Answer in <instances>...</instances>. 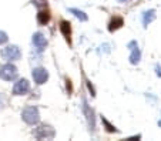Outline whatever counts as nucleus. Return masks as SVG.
Masks as SVG:
<instances>
[{
    "label": "nucleus",
    "mask_w": 161,
    "mask_h": 141,
    "mask_svg": "<svg viewBox=\"0 0 161 141\" xmlns=\"http://www.w3.org/2000/svg\"><path fill=\"white\" fill-rule=\"evenodd\" d=\"M21 118L25 121L26 124L29 126H34L40 121V113H39V108L36 106H27L21 110Z\"/></svg>",
    "instance_id": "nucleus-1"
},
{
    "label": "nucleus",
    "mask_w": 161,
    "mask_h": 141,
    "mask_svg": "<svg viewBox=\"0 0 161 141\" xmlns=\"http://www.w3.org/2000/svg\"><path fill=\"white\" fill-rule=\"evenodd\" d=\"M19 76V71H17V67L12 63H6V64L0 66V79L4 80V81H13L16 80Z\"/></svg>",
    "instance_id": "nucleus-2"
},
{
    "label": "nucleus",
    "mask_w": 161,
    "mask_h": 141,
    "mask_svg": "<svg viewBox=\"0 0 161 141\" xmlns=\"http://www.w3.org/2000/svg\"><path fill=\"white\" fill-rule=\"evenodd\" d=\"M0 56H2V58L3 60H6V62H17L19 58L21 57V53H20V49H19L17 46H14V44H12V46H6L2 52H0Z\"/></svg>",
    "instance_id": "nucleus-3"
},
{
    "label": "nucleus",
    "mask_w": 161,
    "mask_h": 141,
    "mask_svg": "<svg viewBox=\"0 0 161 141\" xmlns=\"http://www.w3.org/2000/svg\"><path fill=\"white\" fill-rule=\"evenodd\" d=\"M83 114L86 116V120H87V124H88V128L90 131H96V114H94V110L87 104L86 100H83Z\"/></svg>",
    "instance_id": "nucleus-4"
},
{
    "label": "nucleus",
    "mask_w": 161,
    "mask_h": 141,
    "mask_svg": "<svg viewBox=\"0 0 161 141\" xmlns=\"http://www.w3.org/2000/svg\"><path fill=\"white\" fill-rule=\"evenodd\" d=\"M33 135L36 138H39V140H47V138H53L56 135L54 133V128L50 126H46V124H43V126H39L36 130L33 131Z\"/></svg>",
    "instance_id": "nucleus-5"
},
{
    "label": "nucleus",
    "mask_w": 161,
    "mask_h": 141,
    "mask_svg": "<svg viewBox=\"0 0 161 141\" xmlns=\"http://www.w3.org/2000/svg\"><path fill=\"white\" fill-rule=\"evenodd\" d=\"M31 43H33L34 49L37 50L39 53L44 52L46 47H47V39L44 37V34L42 33V31H37V33L33 34V37H31Z\"/></svg>",
    "instance_id": "nucleus-6"
},
{
    "label": "nucleus",
    "mask_w": 161,
    "mask_h": 141,
    "mask_svg": "<svg viewBox=\"0 0 161 141\" xmlns=\"http://www.w3.org/2000/svg\"><path fill=\"white\" fill-rule=\"evenodd\" d=\"M30 91V83L26 79L17 80V83H14L13 86V94L14 95H26Z\"/></svg>",
    "instance_id": "nucleus-7"
},
{
    "label": "nucleus",
    "mask_w": 161,
    "mask_h": 141,
    "mask_svg": "<svg viewBox=\"0 0 161 141\" xmlns=\"http://www.w3.org/2000/svg\"><path fill=\"white\" fill-rule=\"evenodd\" d=\"M31 77H33L34 83L39 84V86H42V84H44L46 81L49 80V71L46 70V68H43V67L33 68V71H31Z\"/></svg>",
    "instance_id": "nucleus-8"
},
{
    "label": "nucleus",
    "mask_w": 161,
    "mask_h": 141,
    "mask_svg": "<svg viewBox=\"0 0 161 141\" xmlns=\"http://www.w3.org/2000/svg\"><path fill=\"white\" fill-rule=\"evenodd\" d=\"M127 47L131 50V54H130V63L131 64H138L141 60V50L138 49V44H137V41H130V43L127 44Z\"/></svg>",
    "instance_id": "nucleus-9"
},
{
    "label": "nucleus",
    "mask_w": 161,
    "mask_h": 141,
    "mask_svg": "<svg viewBox=\"0 0 161 141\" xmlns=\"http://www.w3.org/2000/svg\"><path fill=\"white\" fill-rule=\"evenodd\" d=\"M60 31H61L64 39H66L69 43H71V24H70V22L61 20L60 22Z\"/></svg>",
    "instance_id": "nucleus-10"
},
{
    "label": "nucleus",
    "mask_w": 161,
    "mask_h": 141,
    "mask_svg": "<svg viewBox=\"0 0 161 141\" xmlns=\"http://www.w3.org/2000/svg\"><path fill=\"white\" fill-rule=\"evenodd\" d=\"M155 19V10L154 9H150V10H146L143 13V24L144 27H148V24Z\"/></svg>",
    "instance_id": "nucleus-11"
},
{
    "label": "nucleus",
    "mask_w": 161,
    "mask_h": 141,
    "mask_svg": "<svg viewBox=\"0 0 161 141\" xmlns=\"http://www.w3.org/2000/svg\"><path fill=\"white\" fill-rule=\"evenodd\" d=\"M37 22H39V24L46 26L50 22V13L47 10H40L39 14H37Z\"/></svg>",
    "instance_id": "nucleus-12"
},
{
    "label": "nucleus",
    "mask_w": 161,
    "mask_h": 141,
    "mask_svg": "<svg viewBox=\"0 0 161 141\" xmlns=\"http://www.w3.org/2000/svg\"><path fill=\"white\" fill-rule=\"evenodd\" d=\"M123 23H124V20H123L121 17H119V16L113 17V19H111V22L108 23V30H110V31L117 30V29H120V27L123 26Z\"/></svg>",
    "instance_id": "nucleus-13"
},
{
    "label": "nucleus",
    "mask_w": 161,
    "mask_h": 141,
    "mask_svg": "<svg viewBox=\"0 0 161 141\" xmlns=\"http://www.w3.org/2000/svg\"><path fill=\"white\" fill-rule=\"evenodd\" d=\"M70 13L71 14H74L77 19H79L80 22H87V14H86L83 10H79V9H70Z\"/></svg>",
    "instance_id": "nucleus-14"
},
{
    "label": "nucleus",
    "mask_w": 161,
    "mask_h": 141,
    "mask_svg": "<svg viewBox=\"0 0 161 141\" xmlns=\"http://www.w3.org/2000/svg\"><path fill=\"white\" fill-rule=\"evenodd\" d=\"M101 121H103L104 127H106V130H107V131H108V133H119V130H117L114 126H111V124H110V121L106 118V117H103V116H101Z\"/></svg>",
    "instance_id": "nucleus-15"
},
{
    "label": "nucleus",
    "mask_w": 161,
    "mask_h": 141,
    "mask_svg": "<svg viewBox=\"0 0 161 141\" xmlns=\"http://www.w3.org/2000/svg\"><path fill=\"white\" fill-rule=\"evenodd\" d=\"M7 40H9V37H7V34L4 33L3 30H0V44H4V43H7Z\"/></svg>",
    "instance_id": "nucleus-16"
},
{
    "label": "nucleus",
    "mask_w": 161,
    "mask_h": 141,
    "mask_svg": "<svg viewBox=\"0 0 161 141\" xmlns=\"http://www.w3.org/2000/svg\"><path fill=\"white\" fill-rule=\"evenodd\" d=\"M86 84H87L88 91H90V93H91V95L94 97V95H96V90H94V87H93V84H91L90 81H88V80H86Z\"/></svg>",
    "instance_id": "nucleus-17"
},
{
    "label": "nucleus",
    "mask_w": 161,
    "mask_h": 141,
    "mask_svg": "<svg viewBox=\"0 0 161 141\" xmlns=\"http://www.w3.org/2000/svg\"><path fill=\"white\" fill-rule=\"evenodd\" d=\"M155 74H157L158 77H161V67L160 66H155Z\"/></svg>",
    "instance_id": "nucleus-18"
},
{
    "label": "nucleus",
    "mask_w": 161,
    "mask_h": 141,
    "mask_svg": "<svg viewBox=\"0 0 161 141\" xmlns=\"http://www.w3.org/2000/svg\"><path fill=\"white\" fill-rule=\"evenodd\" d=\"M4 107V98H3V95L0 94V108H3Z\"/></svg>",
    "instance_id": "nucleus-19"
},
{
    "label": "nucleus",
    "mask_w": 161,
    "mask_h": 141,
    "mask_svg": "<svg viewBox=\"0 0 161 141\" xmlns=\"http://www.w3.org/2000/svg\"><path fill=\"white\" fill-rule=\"evenodd\" d=\"M140 137H141V135H136V137H130L128 140H130V141H133V140H140Z\"/></svg>",
    "instance_id": "nucleus-20"
},
{
    "label": "nucleus",
    "mask_w": 161,
    "mask_h": 141,
    "mask_svg": "<svg viewBox=\"0 0 161 141\" xmlns=\"http://www.w3.org/2000/svg\"><path fill=\"white\" fill-rule=\"evenodd\" d=\"M120 3H128V2H130V0H119Z\"/></svg>",
    "instance_id": "nucleus-21"
},
{
    "label": "nucleus",
    "mask_w": 161,
    "mask_h": 141,
    "mask_svg": "<svg viewBox=\"0 0 161 141\" xmlns=\"http://www.w3.org/2000/svg\"><path fill=\"white\" fill-rule=\"evenodd\" d=\"M158 126H160V127H161V118H160V121H158Z\"/></svg>",
    "instance_id": "nucleus-22"
}]
</instances>
